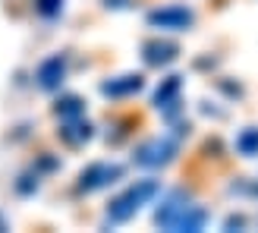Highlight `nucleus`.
Listing matches in <instances>:
<instances>
[{"label": "nucleus", "mask_w": 258, "mask_h": 233, "mask_svg": "<svg viewBox=\"0 0 258 233\" xmlns=\"http://www.w3.org/2000/svg\"><path fill=\"white\" fill-rule=\"evenodd\" d=\"M154 192H158V183H154V180H142V183H136L133 189H126L123 196L117 199L110 205V211H107V221L110 224H123V221H129V217H133L142 205H145Z\"/></svg>", "instance_id": "nucleus-2"}, {"label": "nucleus", "mask_w": 258, "mask_h": 233, "mask_svg": "<svg viewBox=\"0 0 258 233\" xmlns=\"http://www.w3.org/2000/svg\"><path fill=\"white\" fill-rule=\"evenodd\" d=\"M63 142H70V145H82V142L92 136V129H88V123H70L67 129H60Z\"/></svg>", "instance_id": "nucleus-11"}, {"label": "nucleus", "mask_w": 258, "mask_h": 233, "mask_svg": "<svg viewBox=\"0 0 258 233\" xmlns=\"http://www.w3.org/2000/svg\"><path fill=\"white\" fill-rule=\"evenodd\" d=\"M79 98H67V101H63V104L57 107V113H63V116H79Z\"/></svg>", "instance_id": "nucleus-12"}, {"label": "nucleus", "mask_w": 258, "mask_h": 233, "mask_svg": "<svg viewBox=\"0 0 258 233\" xmlns=\"http://www.w3.org/2000/svg\"><path fill=\"white\" fill-rule=\"evenodd\" d=\"M148 22L154 29H170V32H179V29H189L192 25V10L186 7H161L148 13Z\"/></svg>", "instance_id": "nucleus-3"}, {"label": "nucleus", "mask_w": 258, "mask_h": 233, "mask_svg": "<svg viewBox=\"0 0 258 233\" xmlns=\"http://www.w3.org/2000/svg\"><path fill=\"white\" fill-rule=\"evenodd\" d=\"M154 221L161 227H167V230H202L205 221H208V214H205L199 205H189L179 196H173L164 208H158Z\"/></svg>", "instance_id": "nucleus-1"}, {"label": "nucleus", "mask_w": 258, "mask_h": 233, "mask_svg": "<svg viewBox=\"0 0 258 233\" xmlns=\"http://www.w3.org/2000/svg\"><path fill=\"white\" fill-rule=\"evenodd\" d=\"M38 79H41L44 88L60 85V79H63V60H60V57H50L44 67H41V73H38Z\"/></svg>", "instance_id": "nucleus-8"}, {"label": "nucleus", "mask_w": 258, "mask_h": 233, "mask_svg": "<svg viewBox=\"0 0 258 233\" xmlns=\"http://www.w3.org/2000/svg\"><path fill=\"white\" fill-rule=\"evenodd\" d=\"M170 158H173V142H167V139H151V142H145V145L136 151V161L145 164V167L167 164Z\"/></svg>", "instance_id": "nucleus-4"}, {"label": "nucleus", "mask_w": 258, "mask_h": 233, "mask_svg": "<svg viewBox=\"0 0 258 233\" xmlns=\"http://www.w3.org/2000/svg\"><path fill=\"white\" fill-rule=\"evenodd\" d=\"M227 227H230V230H233V227H242V217H230Z\"/></svg>", "instance_id": "nucleus-14"}, {"label": "nucleus", "mask_w": 258, "mask_h": 233, "mask_svg": "<svg viewBox=\"0 0 258 233\" xmlns=\"http://www.w3.org/2000/svg\"><path fill=\"white\" fill-rule=\"evenodd\" d=\"M123 173V167L120 164H95V167H88V170L82 173V183H79V189H85V192H92V189H101V186H107V183H113Z\"/></svg>", "instance_id": "nucleus-5"}, {"label": "nucleus", "mask_w": 258, "mask_h": 233, "mask_svg": "<svg viewBox=\"0 0 258 233\" xmlns=\"http://www.w3.org/2000/svg\"><path fill=\"white\" fill-rule=\"evenodd\" d=\"M57 7H60V0H41V10L44 13H54Z\"/></svg>", "instance_id": "nucleus-13"}, {"label": "nucleus", "mask_w": 258, "mask_h": 233, "mask_svg": "<svg viewBox=\"0 0 258 233\" xmlns=\"http://www.w3.org/2000/svg\"><path fill=\"white\" fill-rule=\"evenodd\" d=\"M104 95H129V92H139L142 88V76H120V79H110L101 85Z\"/></svg>", "instance_id": "nucleus-7"}, {"label": "nucleus", "mask_w": 258, "mask_h": 233, "mask_svg": "<svg viewBox=\"0 0 258 233\" xmlns=\"http://www.w3.org/2000/svg\"><path fill=\"white\" fill-rule=\"evenodd\" d=\"M173 57H176V44L173 41H148L145 44V63H151V67L170 63Z\"/></svg>", "instance_id": "nucleus-6"}, {"label": "nucleus", "mask_w": 258, "mask_h": 233, "mask_svg": "<svg viewBox=\"0 0 258 233\" xmlns=\"http://www.w3.org/2000/svg\"><path fill=\"white\" fill-rule=\"evenodd\" d=\"M176 92H179V76H170L161 88H158V95H154V104L158 107H170V104H176Z\"/></svg>", "instance_id": "nucleus-9"}, {"label": "nucleus", "mask_w": 258, "mask_h": 233, "mask_svg": "<svg viewBox=\"0 0 258 233\" xmlns=\"http://www.w3.org/2000/svg\"><path fill=\"white\" fill-rule=\"evenodd\" d=\"M252 192H255V196H258V183H255V186H252Z\"/></svg>", "instance_id": "nucleus-15"}, {"label": "nucleus", "mask_w": 258, "mask_h": 233, "mask_svg": "<svg viewBox=\"0 0 258 233\" xmlns=\"http://www.w3.org/2000/svg\"><path fill=\"white\" fill-rule=\"evenodd\" d=\"M236 151L242 158H255L258 154V129H246V133L236 139Z\"/></svg>", "instance_id": "nucleus-10"}]
</instances>
